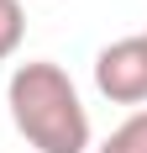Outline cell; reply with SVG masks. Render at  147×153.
<instances>
[{"mask_svg": "<svg viewBox=\"0 0 147 153\" xmlns=\"http://www.w3.org/2000/svg\"><path fill=\"white\" fill-rule=\"evenodd\" d=\"M21 37H26V11H21V0H0V63L16 58Z\"/></svg>", "mask_w": 147, "mask_h": 153, "instance_id": "obj_4", "label": "cell"}, {"mask_svg": "<svg viewBox=\"0 0 147 153\" xmlns=\"http://www.w3.org/2000/svg\"><path fill=\"white\" fill-rule=\"evenodd\" d=\"M95 90L116 106H142L147 100V32L121 37V42L95 53Z\"/></svg>", "mask_w": 147, "mask_h": 153, "instance_id": "obj_2", "label": "cell"}, {"mask_svg": "<svg viewBox=\"0 0 147 153\" xmlns=\"http://www.w3.org/2000/svg\"><path fill=\"white\" fill-rule=\"evenodd\" d=\"M95 153H147V111H132Z\"/></svg>", "mask_w": 147, "mask_h": 153, "instance_id": "obj_3", "label": "cell"}, {"mask_svg": "<svg viewBox=\"0 0 147 153\" xmlns=\"http://www.w3.org/2000/svg\"><path fill=\"white\" fill-rule=\"evenodd\" d=\"M5 106L16 132L37 153H89V111L79 85L53 58H26L5 79Z\"/></svg>", "mask_w": 147, "mask_h": 153, "instance_id": "obj_1", "label": "cell"}]
</instances>
